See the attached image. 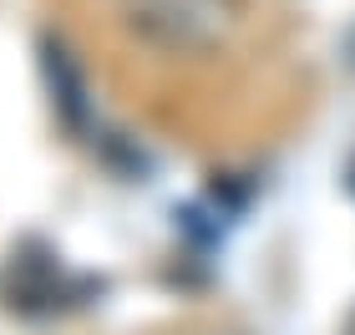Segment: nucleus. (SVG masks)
Returning <instances> with one entry per match:
<instances>
[{"instance_id": "obj_1", "label": "nucleus", "mask_w": 355, "mask_h": 335, "mask_svg": "<svg viewBox=\"0 0 355 335\" xmlns=\"http://www.w3.org/2000/svg\"><path fill=\"white\" fill-rule=\"evenodd\" d=\"M132 26L173 51H203L223 41L229 6L223 0H132Z\"/></svg>"}]
</instances>
